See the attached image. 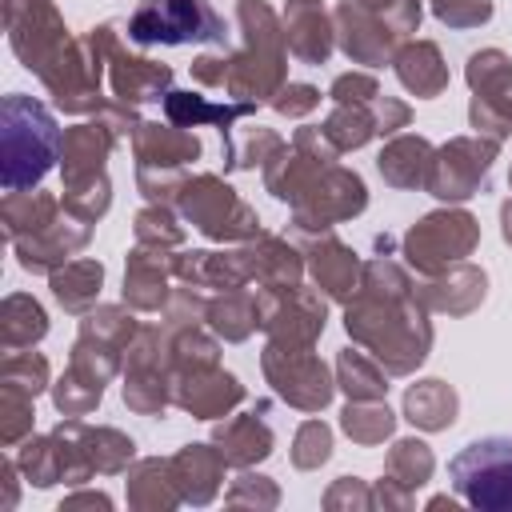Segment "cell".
Here are the masks:
<instances>
[{
    "instance_id": "cell-24",
    "label": "cell",
    "mask_w": 512,
    "mask_h": 512,
    "mask_svg": "<svg viewBox=\"0 0 512 512\" xmlns=\"http://www.w3.org/2000/svg\"><path fill=\"white\" fill-rule=\"evenodd\" d=\"M100 388H104V384H96V380H88L84 372L72 368V372L56 384V408L68 412V416H84V412L100 400Z\"/></svg>"
},
{
    "instance_id": "cell-17",
    "label": "cell",
    "mask_w": 512,
    "mask_h": 512,
    "mask_svg": "<svg viewBox=\"0 0 512 512\" xmlns=\"http://www.w3.org/2000/svg\"><path fill=\"white\" fill-rule=\"evenodd\" d=\"M388 472H392L396 484L420 488V484L432 476V452H428V444H420V440H400V444L388 452Z\"/></svg>"
},
{
    "instance_id": "cell-28",
    "label": "cell",
    "mask_w": 512,
    "mask_h": 512,
    "mask_svg": "<svg viewBox=\"0 0 512 512\" xmlns=\"http://www.w3.org/2000/svg\"><path fill=\"white\" fill-rule=\"evenodd\" d=\"M0 412H4L0 436H4V444H16V440L32 428V396H28V392H16V388H4Z\"/></svg>"
},
{
    "instance_id": "cell-20",
    "label": "cell",
    "mask_w": 512,
    "mask_h": 512,
    "mask_svg": "<svg viewBox=\"0 0 512 512\" xmlns=\"http://www.w3.org/2000/svg\"><path fill=\"white\" fill-rule=\"evenodd\" d=\"M424 160H428V144H424V140H396V144L380 156V172H384L392 184H416Z\"/></svg>"
},
{
    "instance_id": "cell-8",
    "label": "cell",
    "mask_w": 512,
    "mask_h": 512,
    "mask_svg": "<svg viewBox=\"0 0 512 512\" xmlns=\"http://www.w3.org/2000/svg\"><path fill=\"white\" fill-rule=\"evenodd\" d=\"M60 432L80 448L84 464L92 472H120L132 460V440L112 428H84V424H60Z\"/></svg>"
},
{
    "instance_id": "cell-5",
    "label": "cell",
    "mask_w": 512,
    "mask_h": 512,
    "mask_svg": "<svg viewBox=\"0 0 512 512\" xmlns=\"http://www.w3.org/2000/svg\"><path fill=\"white\" fill-rule=\"evenodd\" d=\"M280 356H284V368L276 364V360H268L264 356V368H268V376H272V384H276V392L280 396H288L292 404H300V408H320L328 396H332V384H328V372H324V364H316L308 352H284V348H276Z\"/></svg>"
},
{
    "instance_id": "cell-11",
    "label": "cell",
    "mask_w": 512,
    "mask_h": 512,
    "mask_svg": "<svg viewBox=\"0 0 512 512\" xmlns=\"http://www.w3.org/2000/svg\"><path fill=\"white\" fill-rule=\"evenodd\" d=\"M176 400H180L184 408H192L196 416H216V412H224L228 404L240 400V384H236L232 376H224V372H212L208 380L188 376V380L176 388Z\"/></svg>"
},
{
    "instance_id": "cell-29",
    "label": "cell",
    "mask_w": 512,
    "mask_h": 512,
    "mask_svg": "<svg viewBox=\"0 0 512 512\" xmlns=\"http://www.w3.org/2000/svg\"><path fill=\"white\" fill-rule=\"evenodd\" d=\"M280 500L276 484L264 480V476H240L232 488H228V504H260V508H272Z\"/></svg>"
},
{
    "instance_id": "cell-2",
    "label": "cell",
    "mask_w": 512,
    "mask_h": 512,
    "mask_svg": "<svg viewBox=\"0 0 512 512\" xmlns=\"http://www.w3.org/2000/svg\"><path fill=\"white\" fill-rule=\"evenodd\" d=\"M452 488L484 512H512V436L472 440L448 464Z\"/></svg>"
},
{
    "instance_id": "cell-35",
    "label": "cell",
    "mask_w": 512,
    "mask_h": 512,
    "mask_svg": "<svg viewBox=\"0 0 512 512\" xmlns=\"http://www.w3.org/2000/svg\"><path fill=\"white\" fill-rule=\"evenodd\" d=\"M504 220H508V224H504V232H508V240H512V208H504Z\"/></svg>"
},
{
    "instance_id": "cell-31",
    "label": "cell",
    "mask_w": 512,
    "mask_h": 512,
    "mask_svg": "<svg viewBox=\"0 0 512 512\" xmlns=\"http://www.w3.org/2000/svg\"><path fill=\"white\" fill-rule=\"evenodd\" d=\"M324 504H328V508H340V504H356V508H368V504H372V492H368V488H360L356 480H348V476H344V480H336V484L328 488Z\"/></svg>"
},
{
    "instance_id": "cell-32",
    "label": "cell",
    "mask_w": 512,
    "mask_h": 512,
    "mask_svg": "<svg viewBox=\"0 0 512 512\" xmlns=\"http://www.w3.org/2000/svg\"><path fill=\"white\" fill-rule=\"evenodd\" d=\"M372 504H392V508H408L412 504V496H408V488L400 484L396 488V480H384V484H376V492H372Z\"/></svg>"
},
{
    "instance_id": "cell-21",
    "label": "cell",
    "mask_w": 512,
    "mask_h": 512,
    "mask_svg": "<svg viewBox=\"0 0 512 512\" xmlns=\"http://www.w3.org/2000/svg\"><path fill=\"white\" fill-rule=\"evenodd\" d=\"M244 112H252V104L212 108V104H204L200 96H188V92H172V96H168V116H172V120H180V124H196V120H220V132H224V124H232V120H236V116H244Z\"/></svg>"
},
{
    "instance_id": "cell-12",
    "label": "cell",
    "mask_w": 512,
    "mask_h": 512,
    "mask_svg": "<svg viewBox=\"0 0 512 512\" xmlns=\"http://www.w3.org/2000/svg\"><path fill=\"white\" fill-rule=\"evenodd\" d=\"M404 412L420 428H448L456 416V392L440 380H424L404 396Z\"/></svg>"
},
{
    "instance_id": "cell-25",
    "label": "cell",
    "mask_w": 512,
    "mask_h": 512,
    "mask_svg": "<svg viewBox=\"0 0 512 512\" xmlns=\"http://www.w3.org/2000/svg\"><path fill=\"white\" fill-rule=\"evenodd\" d=\"M340 376H344V388L352 392V396H360V400H372V396H380L388 384H384V376L360 356V352H344L340 356Z\"/></svg>"
},
{
    "instance_id": "cell-18",
    "label": "cell",
    "mask_w": 512,
    "mask_h": 512,
    "mask_svg": "<svg viewBox=\"0 0 512 512\" xmlns=\"http://www.w3.org/2000/svg\"><path fill=\"white\" fill-rule=\"evenodd\" d=\"M196 156V140L180 136V132H160L156 124H144L140 132V160L144 164H176Z\"/></svg>"
},
{
    "instance_id": "cell-9",
    "label": "cell",
    "mask_w": 512,
    "mask_h": 512,
    "mask_svg": "<svg viewBox=\"0 0 512 512\" xmlns=\"http://www.w3.org/2000/svg\"><path fill=\"white\" fill-rule=\"evenodd\" d=\"M216 444L228 464H252L272 452V432L256 416H240V420L216 428Z\"/></svg>"
},
{
    "instance_id": "cell-19",
    "label": "cell",
    "mask_w": 512,
    "mask_h": 512,
    "mask_svg": "<svg viewBox=\"0 0 512 512\" xmlns=\"http://www.w3.org/2000/svg\"><path fill=\"white\" fill-rule=\"evenodd\" d=\"M164 272H160V260H148V252H136L132 256V268H128V280H124V296L140 308H156L160 296H164Z\"/></svg>"
},
{
    "instance_id": "cell-14",
    "label": "cell",
    "mask_w": 512,
    "mask_h": 512,
    "mask_svg": "<svg viewBox=\"0 0 512 512\" xmlns=\"http://www.w3.org/2000/svg\"><path fill=\"white\" fill-rule=\"evenodd\" d=\"M0 328H4V344H8V348H20V344L40 340L48 324H44V312H40L36 300H28V296H8V300H4V320H0Z\"/></svg>"
},
{
    "instance_id": "cell-13",
    "label": "cell",
    "mask_w": 512,
    "mask_h": 512,
    "mask_svg": "<svg viewBox=\"0 0 512 512\" xmlns=\"http://www.w3.org/2000/svg\"><path fill=\"white\" fill-rule=\"evenodd\" d=\"M100 276H104V272H100V264L80 260V264H68L64 272H56V276H52V292H56V300H60L64 308L80 312L84 304H92V300H96Z\"/></svg>"
},
{
    "instance_id": "cell-7",
    "label": "cell",
    "mask_w": 512,
    "mask_h": 512,
    "mask_svg": "<svg viewBox=\"0 0 512 512\" xmlns=\"http://www.w3.org/2000/svg\"><path fill=\"white\" fill-rule=\"evenodd\" d=\"M488 156H492L488 144L480 148V144L456 140V144L440 156V164H436V172H432V192H436V196H452V200L468 196V192L476 188V180L484 176Z\"/></svg>"
},
{
    "instance_id": "cell-3",
    "label": "cell",
    "mask_w": 512,
    "mask_h": 512,
    "mask_svg": "<svg viewBox=\"0 0 512 512\" xmlns=\"http://www.w3.org/2000/svg\"><path fill=\"white\" fill-rule=\"evenodd\" d=\"M128 36L140 44H156V40L188 44V40H220L224 28L204 0H152L132 16Z\"/></svg>"
},
{
    "instance_id": "cell-10",
    "label": "cell",
    "mask_w": 512,
    "mask_h": 512,
    "mask_svg": "<svg viewBox=\"0 0 512 512\" xmlns=\"http://www.w3.org/2000/svg\"><path fill=\"white\" fill-rule=\"evenodd\" d=\"M180 500L172 468L160 460H140L128 476V504L136 508H172Z\"/></svg>"
},
{
    "instance_id": "cell-23",
    "label": "cell",
    "mask_w": 512,
    "mask_h": 512,
    "mask_svg": "<svg viewBox=\"0 0 512 512\" xmlns=\"http://www.w3.org/2000/svg\"><path fill=\"white\" fill-rule=\"evenodd\" d=\"M44 380H48V364H44L40 356H32V352H12V356L4 360V388H16V392L36 396V392L44 388Z\"/></svg>"
},
{
    "instance_id": "cell-22",
    "label": "cell",
    "mask_w": 512,
    "mask_h": 512,
    "mask_svg": "<svg viewBox=\"0 0 512 512\" xmlns=\"http://www.w3.org/2000/svg\"><path fill=\"white\" fill-rule=\"evenodd\" d=\"M344 432L360 444H376L392 432V412L384 404H348L344 412Z\"/></svg>"
},
{
    "instance_id": "cell-34",
    "label": "cell",
    "mask_w": 512,
    "mask_h": 512,
    "mask_svg": "<svg viewBox=\"0 0 512 512\" xmlns=\"http://www.w3.org/2000/svg\"><path fill=\"white\" fill-rule=\"evenodd\" d=\"M12 468H16L12 460L0 464V472H4V500H0V508H12V504H16V480H12Z\"/></svg>"
},
{
    "instance_id": "cell-6",
    "label": "cell",
    "mask_w": 512,
    "mask_h": 512,
    "mask_svg": "<svg viewBox=\"0 0 512 512\" xmlns=\"http://www.w3.org/2000/svg\"><path fill=\"white\" fill-rule=\"evenodd\" d=\"M172 468V480H176V492L180 500H192V504H208L220 488V476H224V456L220 448H208V444H188L180 456L168 460Z\"/></svg>"
},
{
    "instance_id": "cell-15",
    "label": "cell",
    "mask_w": 512,
    "mask_h": 512,
    "mask_svg": "<svg viewBox=\"0 0 512 512\" xmlns=\"http://www.w3.org/2000/svg\"><path fill=\"white\" fill-rule=\"evenodd\" d=\"M52 212L56 204L48 196H24V192H12L4 200V224L12 232V240H20L24 232H40L52 224Z\"/></svg>"
},
{
    "instance_id": "cell-30",
    "label": "cell",
    "mask_w": 512,
    "mask_h": 512,
    "mask_svg": "<svg viewBox=\"0 0 512 512\" xmlns=\"http://www.w3.org/2000/svg\"><path fill=\"white\" fill-rule=\"evenodd\" d=\"M292 48L308 60H324L328 56V36H324V20L320 16H304V28L292 32Z\"/></svg>"
},
{
    "instance_id": "cell-16",
    "label": "cell",
    "mask_w": 512,
    "mask_h": 512,
    "mask_svg": "<svg viewBox=\"0 0 512 512\" xmlns=\"http://www.w3.org/2000/svg\"><path fill=\"white\" fill-rule=\"evenodd\" d=\"M400 80H404L408 88H416L420 96L440 92V84H444V68H440L436 48H432V44H416V48H408V52L400 56Z\"/></svg>"
},
{
    "instance_id": "cell-27",
    "label": "cell",
    "mask_w": 512,
    "mask_h": 512,
    "mask_svg": "<svg viewBox=\"0 0 512 512\" xmlns=\"http://www.w3.org/2000/svg\"><path fill=\"white\" fill-rule=\"evenodd\" d=\"M328 448H332V432H328L320 420H308V424L296 432L292 460H296V468H316V464L328 460Z\"/></svg>"
},
{
    "instance_id": "cell-4",
    "label": "cell",
    "mask_w": 512,
    "mask_h": 512,
    "mask_svg": "<svg viewBox=\"0 0 512 512\" xmlns=\"http://www.w3.org/2000/svg\"><path fill=\"white\" fill-rule=\"evenodd\" d=\"M472 240H476L472 216H464V212H440V216L420 220L408 232V256L420 268H440L444 260L464 256L472 248Z\"/></svg>"
},
{
    "instance_id": "cell-33",
    "label": "cell",
    "mask_w": 512,
    "mask_h": 512,
    "mask_svg": "<svg viewBox=\"0 0 512 512\" xmlns=\"http://www.w3.org/2000/svg\"><path fill=\"white\" fill-rule=\"evenodd\" d=\"M80 504H88V508H108V496H104V492H76V496H68L60 508H80Z\"/></svg>"
},
{
    "instance_id": "cell-1",
    "label": "cell",
    "mask_w": 512,
    "mask_h": 512,
    "mask_svg": "<svg viewBox=\"0 0 512 512\" xmlns=\"http://www.w3.org/2000/svg\"><path fill=\"white\" fill-rule=\"evenodd\" d=\"M56 148H60V132L52 116L28 96H8L4 100V188L8 192L32 188L56 160Z\"/></svg>"
},
{
    "instance_id": "cell-26",
    "label": "cell",
    "mask_w": 512,
    "mask_h": 512,
    "mask_svg": "<svg viewBox=\"0 0 512 512\" xmlns=\"http://www.w3.org/2000/svg\"><path fill=\"white\" fill-rule=\"evenodd\" d=\"M316 276H320V284L328 292L344 296L352 288V280H356V260L340 244H328V256H316Z\"/></svg>"
}]
</instances>
